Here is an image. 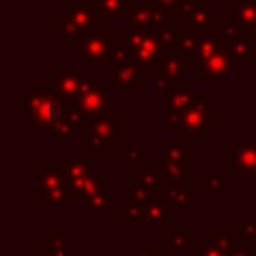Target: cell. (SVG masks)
<instances>
[{"label":"cell","mask_w":256,"mask_h":256,"mask_svg":"<svg viewBox=\"0 0 256 256\" xmlns=\"http://www.w3.org/2000/svg\"><path fill=\"white\" fill-rule=\"evenodd\" d=\"M18 108L28 116V128H44L46 138H70L82 126V118L72 102L62 100L46 82L30 84L26 92L18 94Z\"/></svg>","instance_id":"1"},{"label":"cell","mask_w":256,"mask_h":256,"mask_svg":"<svg viewBox=\"0 0 256 256\" xmlns=\"http://www.w3.org/2000/svg\"><path fill=\"white\" fill-rule=\"evenodd\" d=\"M118 38H122L128 44L132 58L146 70L148 76H158L162 72L168 52L164 48V42L158 30L124 26L118 30Z\"/></svg>","instance_id":"2"},{"label":"cell","mask_w":256,"mask_h":256,"mask_svg":"<svg viewBox=\"0 0 256 256\" xmlns=\"http://www.w3.org/2000/svg\"><path fill=\"white\" fill-rule=\"evenodd\" d=\"M146 70L132 58L128 44L122 38L112 40L110 48V66H108V82L114 84L120 94H136L142 84H146Z\"/></svg>","instance_id":"3"},{"label":"cell","mask_w":256,"mask_h":256,"mask_svg":"<svg viewBox=\"0 0 256 256\" xmlns=\"http://www.w3.org/2000/svg\"><path fill=\"white\" fill-rule=\"evenodd\" d=\"M36 200L46 206V210H62L66 202H74L72 184L64 166H38L36 168Z\"/></svg>","instance_id":"4"},{"label":"cell","mask_w":256,"mask_h":256,"mask_svg":"<svg viewBox=\"0 0 256 256\" xmlns=\"http://www.w3.org/2000/svg\"><path fill=\"white\" fill-rule=\"evenodd\" d=\"M100 30V20L96 18L90 2H64L62 18L54 22L56 38H78Z\"/></svg>","instance_id":"5"},{"label":"cell","mask_w":256,"mask_h":256,"mask_svg":"<svg viewBox=\"0 0 256 256\" xmlns=\"http://www.w3.org/2000/svg\"><path fill=\"white\" fill-rule=\"evenodd\" d=\"M154 164L164 182L190 188V150L182 144V138H164L162 156H158Z\"/></svg>","instance_id":"6"},{"label":"cell","mask_w":256,"mask_h":256,"mask_svg":"<svg viewBox=\"0 0 256 256\" xmlns=\"http://www.w3.org/2000/svg\"><path fill=\"white\" fill-rule=\"evenodd\" d=\"M218 120V112L210 110V94H194L192 104L180 114V134L186 136H198V138H210V124Z\"/></svg>","instance_id":"7"},{"label":"cell","mask_w":256,"mask_h":256,"mask_svg":"<svg viewBox=\"0 0 256 256\" xmlns=\"http://www.w3.org/2000/svg\"><path fill=\"white\" fill-rule=\"evenodd\" d=\"M110 48L112 34L110 30H96L86 36H78L72 40V54L80 58L82 66H110Z\"/></svg>","instance_id":"8"},{"label":"cell","mask_w":256,"mask_h":256,"mask_svg":"<svg viewBox=\"0 0 256 256\" xmlns=\"http://www.w3.org/2000/svg\"><path fill=\"white\" fill-rule=\"evenodd\" d=\"M84 148H118V112L108 110L100 118L84 120L80 126Z\"/></svg>","instance_id":"9"},{"label":"cell","mask_w":256,"mask_h":256,"mask_svg":"<svg viewBox=\"0 0 256 256\" xmlns=\"http://www.w3.org/2000/svg\"><path fill=\"white\" fill-rule=\"evenodd\" d=\"M174 12H168L164 8H158L154 4H138L128 2L126 6V26L132 28H148V30H160L174 24Z\"/></svg>","instance_id":"10"},{"label":"cell","mask_w":256,"mask_h":256,"mask_svg":"<svg viewBox=\"0 0 256 256\" xmlns=\"http://www.w3.org/2000/svg\"><path fill=\"white\" fill-rule=\"evenodd\" d=\"M218 22H220V14L210 6V0L184 2V8L180 10V28L196 34L214 30Z\"/></svg>","instance_id":"11"},{"label":"cell","mask_w":256,"mask_h":256,"mask_svg":"<svg viewBox=\"0 0 256 256\" xmlns=\"http://www.w3.org/2000/svg\"><path fill=\"white\" fill-rule=\"evenodd\" d=\"M200 84H210V82H216V84H226L236 72H238V62L234 60L232 52L222 46L218 52H214L210 58L202 60L200 62Z\"/></svg>","instance_id":"12"},{"label":"cell","mask_w":256,"mask_h":256,"mask_svg":"<svg viewBox=\"0 0 256 256\" xmlns=\"http://www.w3.org/2000/svg\"><path fill=\"white\" fill-rule=\"evenodd\" d=\"M108 94H110V84L84 88L76 94L72 106L82 120H94L108 112Z\"/></svg>","instance_id":"13"},{"label":"cell","mask_w":256,"mask_h":256,"mask_svg":"<svg viewBox=\"0 0 256 256\" xmlns=\"http://www.w3.org/2000/svg\"><path fill=\"white\" fill-rule=\"evenodd\" d=\"M82 64L80 66H56L52 74L46 76V84L62 98L72 102L76 98V94L80 92L82 86Z\"/></svg>","instance_id":"14"},{"label":"cell","mask_w":256,"mask_h":256,"mask_svg":"<svg viewBox=\"0 0 256 256\" xmlns=\"http://www.w3.org/2000/svg\"><path fill=\"white\" fill-rule=\"evenodd\" d=\"M194 100V92L192 86H188L186 82H180L176 86H172L166 94H164V130H172L178 128L180 124V114L192 104Z\"/></svg>","instance_id":"15"},{"label":"cell","mask_w":256,"mask_h":256,"mask_svg":"<svg viewBox=\"0 0 256 256\" xmlns=\"http://www.w3.org/2000/svg\"><path fill=\"white\" fill-rule=\"evenodd\" d=\"M228 166L240 174H256V140H238L228 148Z\"/></svg>","instance_id":"16"},{"label":"cell","mask_w":256,"mask_h":256,"mask_svg":"<svg viewBox=\"0 0 256 256\" xmlns=\"http://www.w3.org/2000/svg\"><path fill=\"white\" fill-rule=\"evenodd\" d=\"M158 198L164 200L174 212H188L192 208V196L190 190L182 184H174V182H164L160 186Z\"/></svg>","instance_id":"17"},{"label":"cell","mask_w":256,"mask_h":256,"mask_svg":"<svg viewBox=\"0 0 256 256\" xmlns=\"http://www.w3.org/2000/svg\"><path fill=\"white\" fill-rule=\"evenodd\" d=\"M226 48L232 52L234 60L238 62V66L242 68L256 52V44L252 42L250 34H248V28L240 26V30L236 32V36H232L228 42H226Z\"/></svg>","instance_id":"18"},{"label":"cell","mask_w":256,"mask_h":256,"mask_svg":"<svg viewBox=\"0 0 256 256\" xmlns=\"http://www.w3.org/2000/svg\"><path fill=\"white\" fill-rule=\"evenodd\" d=\"M100 22H124L128 0H88Z\"/></svg>","instance_id":"19"},{"label":"cell","mask_w":256,"mask_h":256,"mask_svg":"<svg viewBox=\"0 0 256 256\" xmlns=\"http://www.w3.org/2000/svg\"><path fill=\"white\" fill-rule=\"evenodd\" d=\"M226 20L236 22L238 26L256 24V0H232L226 4Z\"/></svg>","instance_id":"20"},{"label":"cell","mask_w":256,"mask_h":256,"mask_svg":"<svg viewBox=\"0 0 256 256\" xmlns=\"http://www.w3.org/2000/svg\"><path fill=\"white\" fill-rule=\"evenodd\" d=\"M174 216V210L160 198L152 200L146 204V214H144V228L146 230H164V224L170 222Z\"/></svg>","instance_id":"21"},{"label":"cell","mask_w":256,"mask_h":256,"mask_svg":"<svg viewBox=\"0 0 256 256\" xmlns=\"http://www.w3.org/2000/svg\"><path fill=\"white\" fill-rule=\"evenodd\" d=\"M70 182H76V180H82L86 178L88 174H92L94 170H98V166L92 162V156H80V158H64L62 162Z\"/></svg>","instance_id":"22"},{"label":"cell","mask_w":256,"mask_h":256,"mask_svg":"<svg viewBox=\"0 0 256 256\" xmlns=\"http://www.w3.org/2000/svg\"><path fill=\"white\" fill-rule=\"evenodd\" d=\"M164 248L172 252V256L184 254L190 248V232L188 230H172V228H164Z\"/></svg>","instance_id":"23"},{"label":"cell","mask_w":256,"mask_h":256,"mask_svg":"<svg viewBox=\"0 0 256 256\" xmlns=\"http://www.w3.org/2000/svg\"><path fill=\"white\" fill-rule=\"evenodd\" d=\"M222 48V42L216 34V30H210V32H202L198 34V58L200 62L210 58L214 52H218Z\"/></svg>","instance_id":"24"},{"label":"cell","mask_w":256,"mask_h":256,"mask_svg":"<svg viewBox=\"0 0 256 256\" xmlns=\"http://www.w3.org/2000/svg\"><path fill=\"white\" fill-rule=\"evenodd\" d=\"M200 190L204 194H226L228 178L222 174H204L200 178Z\"/></svg>","instance_id":"25"},{"label":"cell","mask_w":256,"mask_h":256,"mask_svg":"<svg viewBox=\"0 0 256 256\" xmlns=\"http://www.w3.org/2000/svg\"><path fill=\"white\" fill-rule=\"evenodd\" d=\"M144 214H146V204H140V202H134V200L118 204V218L120 220L144 222Z\"/></svg>","instance_id":"26"},{"label":"cell","mask_w":256,"mask_h":256,"mask_svg":"<svg viewBox=\"0 0 256 256\" xmlns=\"http://www.w3.org/2000/svg\"><path fill=\"white\" fill-rule=\"evenodd\" d=\"M138 178H140L142 184L150 186V188L156 190V192H160V186L164 184V180H162V176H160L156 164H154V166H146L144 162H140V164H138Z\"/></svg>","instance_id":"27"},{"label":"cell","mask_w":256,"mask_h":256,"mask_svg":"<svg viewBox=\"0 0 256 256\" xmlns=\"http://www.w3.org/2000/svg\"><path fill=\"white\" fill-rule=\"evenodd\" d=\"M126 192H128V198H130V200L140 202V204H150L152 200L158 198V192L152 190L150 186L142 184V182H138V184H128Z\"/></svg>","instance_id":"28"},{"label":"cell","mask_w":256,"mask_h":256,"mask_svg":"<svg viewBox=\"0 0 256 256\" xmlns=\"http://www.w3.org/2000/svg\"><path fill=\"white\" fill-rule=\"evenodd\" d=\"M82 210L84 212H90V210H98V212H106L108 210V186H104L102 190L90 194L88 198H84L80 202Z\"/></svg>","instance_id":"29"},{"label":"cell","mask_w":256,"mask_h":256,"mask_svg":"<svg viewBox=\"0 0 256 256\" xmlns=\"http://www.w3.org/2000/svg\"><path fill=\"white\" fill-rule=\"evenodd\" d=\"M118 154L126 160V162H132V164H140V162H144V158H146V150L144 148H122V146H118Z\"/></svg>","instance_id":"30"},{"label":"cell","mask_w":256,"mask_h":256,"mask_svg":"<svg viewBox=\"0 0 256 256\" xmlns=\"http://www.w3.org/2000/svg\"><path fill=\"white\" fill-rule=\"evenodd\" d=\"M236 228L240 230V234L244 236V240L256 244V220H242V222H238Z\"/></svg>","instance_id":"31"},{"label":"cell","mask_w":256,"mask_h":256,"mask_svg":"<svg viewBox=\"0 0 256 256\" xmlns=\"http://www.w3.org/2000/svg\"><path fill=\"white\" fill-rule=\"evenodd\" d=\"M148 4H154L158 8H164L168 12H180L184 8V0H146Z\"/></svg>","instance_id":"32"},{"label":"cell","mask_w":256,"mask_h":256,"mask_svg":"<svg viewBox=\"0 0 256 256\" xmlns=\"http://www.w3.org/2000/svg\"><path fill=\"white\" fill-rule=\"evenodd\" d=\"M226 256H254L252 254V248H248L246 244H242V246H236V248H232Z\"/></svg>","instance_id":"33"},{"label":"cell","mask_w":256,"mask_h":256,"mask_svg":"<svg viewBox=\"0 0 256 256\" xmlns=\"http://www.w3.org/2000/svg\"><path fill=\"white\" fill-rule=\"evenodd\" d=\"M64 250H56V248H50V246H42L36 250L34 256H62Z\"/></svg>","instance_id":"34"},{"label":"cell","mask_w":256,"mask_h":256,"mask_svg":"<svg viewBox=\"0 0 256 256\" xmlns=\"http://www.w3.org/2000/svg\"><path fill=\"white\" fill-rule=\"evenodd\" d=\"M136 256H166V248H154V250H140Z\"/></svg>","instance_id":"35"},{"label":"cell","mask_w":256,"mask_h":256,"mask_svg":"<svg viewBox=\"0 0 256 256\" xmlns=\"http://www.w3.org/2000/svg\"><path fill=\"white\" fill-rule=\"evenodd\" d=\"M248 34H250V38H252V42L256 44V24H252V26H248Z\"/></svg>","instance_id":"36"},{"label":"cell","mask_w":256,"mask_h":256,"mask_svg":"<svg viewBox=\"0 0 256 256\" xmlns=\"http://www.w3.org/2000/svg\"><path fill=\"white\" fill-rule=\"evenodd\" d=\"M252 254H254V256H256V244H254V246H252Z\"/></svg>","instance_id":"37"},{"label":"cell","mask_w":256,"mask_h":256,"mask_svg":"<svg viewBox=\"0 0 256 256\" xmlns=\"http://www.w3.org/2000/svg\"><path fill=\"white\" fill-rule=\"evenodd\" d=\"M184 2H196V0H184Z\"/></svg>","instance_id":"38"},{"label":"cell","mask_w":256,"mask_h":256,"mask_svg":"<svg viewBox=\"0 0 256 256\" xmlns=\"http://www.w3.org/2000/svg\"><path fill=\"white\" fill-rule=\"evenodd\" d=\"M254 132H256V124H254Z\"/></svg>","instance_id":"39"},{"label":"cell","mask_w":256,"mask_h":256,"mask_svg":"<svg viewBox=\"0 0 256 256\" xmlns=\"http://www.w3.org/2000/svg\"><path fill=\"white\" fill-rule=\"evenodd\" d=\"M178 256H184V254H178Z\"/></svg>","instance_id":"40"}]
</instances>
